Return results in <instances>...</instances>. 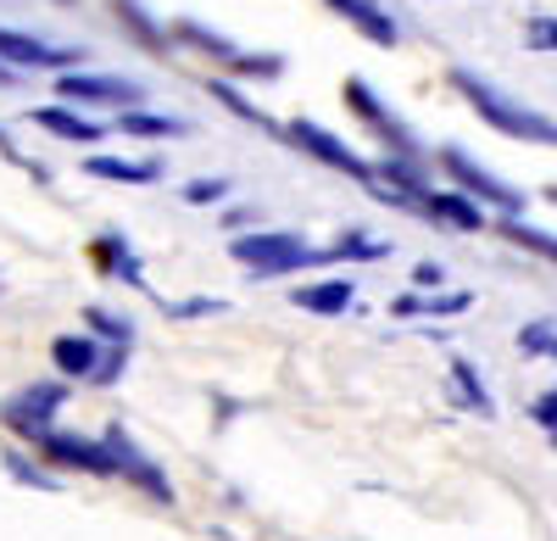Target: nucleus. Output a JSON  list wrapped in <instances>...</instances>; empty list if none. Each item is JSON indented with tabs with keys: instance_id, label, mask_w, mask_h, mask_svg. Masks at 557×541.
<instances>
[{
	"instance_id": "nucleus-1",
	"label": "nucleus",
	"mask_w": 557,
	"mask_h": 541,
	"mask_svg": "<svg viewBox=\"0 0 557 541\" xmlns=\"http://www.w3.org/2000/svg\"><path fill=\"white\" fill-rule=\"evenodd\" d=\"M446 84L457 89L462 101H469V112H474L485 128L507 134V140H524V146H546V151H557V118H546V112L513 101L507 89H496L491 78H480V73H469V67H451Z\"/></svg>"
},
{
	"instance_id": "nucleus-2",
	"label": "nucleus",
	"mask_w": 557,
	"mask_h": 541,
	"mask_svg": "<svg viewBox=\"0 0 557 541\" xmlns=\"http://www.w3.org/2000/svg\"><path fill=\"white\" fill-rule=\"evenodd\" d=\"M228 257H235L251 280H285V274H301V268H323L335 262L330 246H307L301 235L290 230H257V235H235L228 241Z\"/></svg>"
},
{
	"instance_id": "nucleus-3",
	"label": "nucleus",
	"mask_w": 557,
	"mask_h": 541,
	"mask_svg": "<svg viewBox=\"0 0 557 541\" xmlns=\"http://www.w3.org/2000/svg\"><path fill=\"white\" fill-rule=\"evenodd\" d=\"M435 162H441V173L451 179V185H457L462 196H474L485 212H496V218H519V212H524V190H513L507 179H496L491 168H480L469 151L441 146V151H435Z\"/></svg>"
},
{
	"instance_id": "nucleus-4",
	"label": "nucleus",
	"mask_w": 557,
	"mask_h": 541,
	"mask_svg": "<svg viewBox=\"0 0 557 541\" xmlns=\"http://www.w3.org/2000/svg\"><path fill=\"white\" fill-rule=\"evenodd\" d=\"M285 146H296V151L318 157L323 168H335V173L357 179L362 190H374V185H380L374 162H368V157H357V151L341 140V134H330V128H323V123H312V118H296V123H285Z\"/></svg>"
},
{
	"instance_id": "nucleus-5",
	"label": "nucleus",
	"mask_w": 557,
	"mask_h": 541,
	"mask_svg": "<svg viewBox=\"0 0 557 541\" xmlns=\"http://www.w3.org/2000/svg\"><path fill=\"white\" fill-rule=\"evenodd\" d=\"M57 101H67V107H117V112H128V107L146 101V89H139L134 78H117V73L67 67V73H57Z\"/></svg>"
},
{
	"instance_id": "nucleus-6",
	"label": "nucleus",
	"mask_w": 557,
	"mask_h": 541,
	"mask_svg": "<svg viewBox=\"0 0 557 541\" xmlns=\"http://www.w3.org/2000/svg\"><path fill=\"white\" fill-rule=\"evenodd\" d=\"M346 107L368 123V128H374L380 134V146L391 151V157H424V146H418V134L374 96V84H368V78H346Z\"/></svg>"
},
{
	"instance_id": "nucleus-7",
	"label": "nucleus",
	"mask_w": 557,
	"mask_h": 541,
	"mask_svg": "<svg viewBox=\"0 0 557 541\" xmlns=\"http://www.w3.org/2000/svg\"><path fill=\"white\" fill-rule=\"evenodd\" d=\"M0 62L7 67H45V73H67V67H84V51L78 45H45L39 34H23V28H0Z\"/></svg>"
},
{
	"instance_id": "nucleus-8",
	"label": "nucleus",
	"mask_w": 557,
	"mask_h": 541,
	"mask_svg": "<svg viewBox=\"0 0 557 541\" xmlns=\"http://www.w3.org/2000/svg\"><path fill=\"white\" fill-rule=\"evenodd\" d=\"M34 446L45 458H51L57 469H84V475H117L107 441H89V435H67V430H45L34 435Z\"/></svg>"
},
{
	"instance_id": "nucleus-9",
	"label": "nucleus",
	"mask_w": 557,
	"mask_h": 541,
	"mask_svg": "<svg viewBox=\"0 0 557 541\" xmlns=\"http://www.w3.org/2000/svg\"><path fill=\"white\" fill-rule=\"evenodd\" d=\"M62 402H67V385H28V391H17L7 408H0V419H7L23 441H34V435L51 430V419L62 414Z\"/></svg>"
},
{
	"instance_id": "nucleus-10",
	"label": "nucleus",
	"mask_w": 557,
	"mask_h": 541,
	"mask_svg": "<svg viewBox=\"0 0 557 541\" xmlns=\"http://www.w3.org/2000/svg\"><path fill=\"white\" fill-rule=\"evenodd\" d=\"M101 441H107V453H112V464H117V475H123V480H134V485L146 491L151 503H173V485H168V475H162V469H157L146 453H139L134 441H128V430H123V425H112Z\"/></svg>"
},
{
	"instance_id": "nucleus-11",
	"label": "nucleus",
	"mask_w": 557,
	"mask_h": 541,
	"mask_svg": "<svg viewBox=\"0 0 557 541\" xmlns=\"http://www.w3.org/2000/svg\"><path fill=\"white\" fill-rule=\"evenodd\" d=\"M418 212L424 218H435V223H446V230H457V235H480V230H491V212L474 201V196H462L457 185L451 190H424L418 196Z\"/></svg>"
},
{
	"instance_id": "nucleus-12",
	"label": "nucleus",
	"mask_w": 557,
	"mask_h": 541,
	"mask_svg": "<svg viewBox=\"0 0 557 541\" xmlns=\"http://www.w3.org/2000/svg\"><path fill=\"white\" fill-rule=\"evenodd\" d=\"M323 7H330L335 17H346L368 45H380V51H396L401 45V23L380 7V0H323Z\"/></svg>"
},
{
	"instance_id": "nucleus-13",
	"label": "nucleus",
	"mask_w": 557,
	"mask_h": 541,
	"mask_svg": "<svg viewBox=\"0 0 557 541\" xmlns=\"http://www.w3.org/2000/svg\"><path fill=\"white\" fill-rule=\"evenodd\" d=\"M107 7H112V17H117V28L139 45V51H151V57H168L173 51V34L146 12V7H139V0H107Z\"/></svg>"
},
{
	"instance_id": "nucleus-14",
	"label": "nucleus",
	"mask_w": 557,
	"mask_h": 541,
	"mask_svg": "<svg viewBox=\"0 0 557 541\" xmlns=\"http://www.w3.org/2000/svg\"><path fill=\"white\" fill-rule=\"evenodd\" d=\"M374 173H380V185H385V190H396V196H401V207H407V212H418V196L430 190L424 157H391V151H385V157L374 162Z\"/></svg>"
},
{
	"instance_id": "nucleus-15",
	"label": "nucleus",
	"mask_w": 557,
	"mask_h": 541,
	"mask_svg": "<svg viewBox=\"0 0 557 541\" xmlns=\"http://www.w3.org/2000/svg\"><path fill=\"white\" fill-rule=\"evenodd\" d=\"M89 257H96V268L107 280H123V285H146V268H139V257H134V246L117 235V230H107V235H96V246H89Z\"/></svg>"
},
{
	"instance_id": "nucleus-16",
	"label": "nucleus",
	"mask_w": 557,
	"mask_h": 541,
	"mask_svg": "<svg viewBox=\"0 0 557 541\" xmlns=\"http://www.w3.org/2000/svg\"><path fill=\"white\" fill-rule=\"evenodd\" d=\"M28 118H34L45 134H57V140H73V146H96L101 134H107L101 123H89V118H84V112H73L67 101H57V107H34Z\"/></svg>"
},
{
	"instance_id": "nucleus-17",
	"label": "nucleus",
	"mask_w": 557,
	"mask_h": 541,
	"mask_svg": "<svg viewBox=\"0 0 557 541\" xmlns=\"http://www.w3.org/2000/svg\"><path fill=\"white\" fill-rule=\"evenodd\" d=\"M357 302V285L351 280H318V285H296V307L301 312H318V319H341Z\"/></svg>"
},
{
	"instance_id": "nucleus-18",
	"label": "nucleus",
	"mask_w": 557,
	"mask_h": 541,
	"mask_svg": "<svg viewBox=\"0 0 557 541\" xmlns=\"http://www.w3.org/2000/svg\"><path fill=\"white\" fill-rule=\"evenodd\" d=\"M51 364L67 374V380H89L101 364V341L96 335H57L51 341Z\"/></svg>"
},
{
	"instance_id": "nucleus-19",
	"label": "nucleus",
	"mask_w": 557,
	"mask_h": 541,
	"mask_svg": "<svg viewBox=\"0 0 557 541\" xmlns=\"http://www.w3.org/2000/svg\"><path fill=\"white\" fill-rule=\"evenodd\" d=\"M168 34H173L178 45H190V51H201V57L223 62V67L240 57V45H235V39H228V34H218V28H207V23H196V17H178Z\"/></svg>"
},
{
	"instance_id": "nucleus-20",
	"label": "nucleus",
	"mask_w": 557,
	"mask_h": 541,
	"mask_svg": "<svg viewBox=\"0 0 557 541\" xmlns=\"http://www.w3.org/2000/svg\"><path fill=\"white\" fill-rule=\"evenodd\" d=\"M89 179H107V185H157L162 179V162L146 157V162H128V157H89L84 162Z\"/></svg>"
},
{
	"instance_id": "nucleus-21",
	"label": "nucleus",
	"mask_w": 557,
	"mask_h": 541,
	"mask_svg": "<svg viewBox=\"0 0 557 541\" xmlns=\"http://www.w3.org/2000/svg\"><path fill=\"white\" fill-rule=\"evenodd\" d=\"M117 128L134 134V140H178V134H190V123H184V118H162V112H146V107L117 112Z\"/></svg>"
},
{
	"instance_id": "nucleus-22",
	"label": "nucleus",
	"mask_w": 557,
	"mask_h": 541,
	"mask_svg": "<svg viewBox=\"0 0 557 541\" xmlns=\"http://www.w3.org/2000/svg\"><path fill=\"white\" fill-rule=\"evenodd\" d=\"M451 396H457V408H469V414H480V419L496 414V402H491V391H485V380L474 374L469 357H451Z\"/></svg>"
},
{
	"instance_id": "nucleus-23",
	"label": "nucleus",
	"mask_w": 557,
	"mask_h": 541,
	"mask_svg": "<svg viewBox=\"0 0 557 541\" xmlns=\"http://www.w3.org/2000/svg\"><path fill=\"white\" fill-rule=\"evenodd\" d=\"M207 96H212V101H223V107H228V112H235V118H246V123H257L262 134H273V140H285V123H273V118H268V112H262L257 101H246V96H240V89H235V84H228V78H207Z\"/></svg>"
},
{
	"instance_id": "nucleus-24",
	"label": "nucleus",
	"mask_w": 557,
	"mask_h": 541,
	"mask_svg": "<svg viewBox=\"0 0 557 541\" xmlns=\"http://www.w3.org/2000/svg\"><path fill=\"white\" fill-rule=\"evenodd\" d=\"M491 230H496L507 246H519V251H535V257L557 262V235H546V230H535V223H524V212H519V218H496Z\"/></svg>"
},
{
	"instance_id": "nucleus-25",
	"label": "nucleus",
	"mask_w": 557,
	"mask_h": 541,
	"mask_svg": "<svg viewBox=\"0 0 557 541\" xmlns=\"http://www.w3.org/2000/svg\"><path fill=\"white\" fill-rule=\"evenodd\" d=\"M330 257H335V262H380V257H391V246H385V241H368L362 230H346V235L330 246Z\"/></svg>"
},
{
	"instance_id": "nucleus-26",
	"label": "nucleus",
	"mask_w": 557,
	"mask_h": 541,
	"mask_svg": "<svg viewBox=\"0 0 557 541\" xmlns=\"http://www.w3.org/2000/svg\"><path fill=\"white\" fill-rule=\"evenodd\" d=\"M84 324H89V335H101V341H123V346H134V324L117 319V312H107V307H84Z\"/></svg>"
},
{
	"instance_id": "nucleus-27",
	"label": "nucleus",
	"mask_w": 557,
	"mask_h": 541,
	"mask_svg": "<svg viewBox=\"0 0 557 541\" xmlns=\"http://www.w3.org/2000/svg\"><path fill=\"white\" fill-rule=\"evenodd\" d=\"M519 352L524 357H557V324L552 319H535L519 330Z\"/></svg>"
},
{
	"instance_id": "nucleus-28",
	"label": "nucleus",
	"mask_w": 557,
	"mask_h": 541,
	"mask_svg": "<svg viewBox=\"0 0 557 541\" xmlns=\"http://www.w3.org/2000/svg\"><path fill=\"white\" fill-rule=\"evenodd\" d=\"M469 307H474L469 291H430V296H424V312H430V319H457V312H469Z\"/></svg>"
},
{
	"instance_id": "nucleus-29",
	"label": "nucleus",
	"mask_w": 557,
	"mask_h": 541,
	"mask_svg": "<svg viewBox=\"0 0 557 541\" xmlns=\"http://www.w3.org/2000/svg\"><path fill=\"white\" fill-rule=\"evenodd\" d=\"M123 364H128V346L123 341L101 346V364H96V374H89V385H117L123 380Z\"/></svg>"
},
{
	"instance_id": "nucleus-30",
	"label": "nucleus",
	"mask_w": 557,
	"mask_h": 541,
	"mask_svg": "<svg viewBox=\"0 0 557 541\" xmlns=\"http://www.w3.org/2000/svg\"><path fill=\"white\" fill-rule=\"evenodd\" d=\"M228 73H240V78H278V73H285V57H251V51H240L235 62H228Z\"/></svg>"
},
{
	"instance_id": "nucleus-31",
	"label": "nucleus",
	"mask_w": 557,
	"mask_h": 541,
	"mask_svg": "<svg viewBox=\"0 0 557 541\" xmlns=\"http://www.w3.org/2000/svg\"><path fill=\"white\" fill-rule=\"evenodd\" d=\"M524 45H530V51H546V57H557V17L535 12V17L524 23Z\"/></svg>"
},
{
	"instance_id": "nucleus-32",
	"label": "nucleus",
	"mask_w": 557,
	"mask_h": 541,
	"mask_svg": "<svg viewBox=\"0 0 557 541\" xmlns=\"http://www.w3.org/2000/svg\"><path fill=\"white\" fill-rule=\"evenodd\" d=\"M228 196V179H190V185H184V201L190 207H218Z\"/></svg>"
},
{
	"instance_id": "nucleus-33",
	"label": "nucleus",
	"mask_w": 557,
	"mask_h": 541,
	"mask_svg": "<svg viewBox=\"0 0 557 541\" xmlns=\"http://www.w3.org/2000/svg\"><path fill=\"white\" fill-rule=\"evenodd\" d=\"M530 419L546 430V441H557V385H552V391H541V396L530 402Z\"/></svg>"
},
{
	"instance_id": "nucleus-34",
	"label": "nucleus",
	"mask_w": 557,
	"mask_h": 541,
	"mask_svg": "<svg viewBox=\"0 0 557 541\" xmlns=\"http://www.w3.org/2000/svg\"><path fill=\"white\" fill-rule=\"evenodd\" d=\"M228 302L223 296H196V302H173L168 319H207V312H223Z\"/></svg>"
},
{
	"instance_id": "nucleus-35",
	"label": "nucleus",
	"mask_w": 557,
	"mask_h": 541,
	"mask_svg": "<svg viewBox=\"0 0 557 541\" xmlns=\"http://www.w3.org/2000/svg\"><path fill=\"white\" fill-rule=\"evenodd\" d=\"M7 469L23 480V485H34V491H57V475H45V469H34V464H23L17 453H7Z\"/></svg>"
},
{
	"instance_id": "nucleus-36",
	"label": "nucleus",
	"mask_w": 557,
	"mask_h": 541,
	"mask_svg": "<svg viewBox=\"0 0 557 541\" xmlns=\"http://www.w3.org/2000/svg\"><path fill=\"white\" fill-rule=\"evenodd\" d=\"M446 285V268L441 262H418L412 268V291H441Z\"/></svg>"
},
{
	"instance_id": "nucleus-37",
	"label": "nucleus",
	"mask_w": 557,
	"mask_h": 541,
	"mask_svg": "<svg viewBox=\"0 0 557 541\" xmlns=\"http://www.w3.org/2000/svg\"><path fill=\"white\" fill-rule=\"evenodd\" d=\"M391 319H424V291H407L391 302Z\"/></svg>"
},
{
	"instance_id": "nucleus-38",
	"label": "nucleus",
	"mask_w": 557,
	"mask_h": 541,
	"mask_svg": "<svg viewBox=\"0 0 557 541\" xmlns=\"http://www.w3.org/2000/svg\"><path fill=\"white\" fill-rule=\"evenodd\" d=\"M246 223H251V207H228V212H223V230H235V235H240Z\"/></svg>"
},
{
	"instance_id": "nucleus-39",
	"label": "nucleus",
	"mask_w": 557,
	"mask_h": 541,
	"mask_svg": "<svg viewBox=\"0 0 557 541\" xmlns=\"http://www.w3.org/2000/svg\"><path fill=\"white\" fill-rule=\"evenodd\" d=\"M17 84V67H7V62H0V89H12Z\"/></svg>"
},
{
	"instance_id": "nucleus-40",
	"label": "nucleus",
	"mask_w": 557,
	"mask_h": 541,
	"mask_svg": "<svg viewBox=\"0 0 557 541\" xmlns=\"http://www.w3.org/2000/svg\"><path fill=\"white\" fill-rule=\"evenodd\" d=\"M0 157H12V162H17V146L7 140V128H0Z\"/></svg>"
},
{
	"instance_id": "nucleus-41",
	"label": "nucleus",
	"mask_w": 557,
	"mask_h": 541,
	"mask_svg": "<svg viewBox=\"0 0 557 541\" xmlns=\"http://www.w3.org/2000/svg\"><path fill=\"white\" fill-rule=\"evenodd\" d=\"M546 201H552V207H557V185H546Z\"/></svg>"
},
{
	"instance_id": "nucleus-42",
	"label": "nucleus",
	"mask_w": 557,
	"mask_h": 541,
	"mask_svg": "<svg viewBox=\"0 0 557 541\" xmlns=\"http://www.w3.org/2000/svg\"><path fill=\"white\" fill-rule=\"evenodd\" d=\"M57 7H73V0H57Z\"/></svg>"
}]
</instances>
